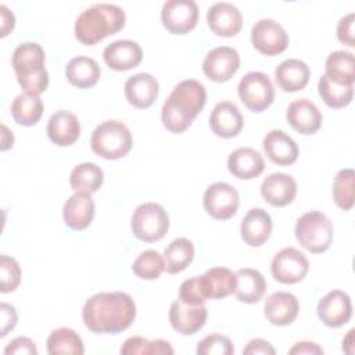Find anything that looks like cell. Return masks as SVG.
Instances as JSON below:
<instances>
[{
	"mask_svg": "<svg viewBox=\"0 0 355 355\" xmlns=\"http://www.w3.org/2000/svg\"><path fill=\"white\" fill-rule=\"evenodd\" d=\"M272 218L262 208H251L240 225L241 239L250 247L263 245L272 233Z\"/></svg>",
	"mask_w": 355,
	"mask_h": 355,
	"instance_id": "cell-27",
	"label": "cell"
},
{
	"mask_svg": "<svg viewBox=\"0 0 355 355\" xmlns=\"http://www.w3.org/2000/svg\"><path fill=\"white\" fill-rule=\"evenodd\" d=\"M11 115L18 125L33 126L43 115V101L39 96L21 93L11 103Z\"/></svg>",
	"mask_w": 355,
	"mask_h": 355,
	"instance_id": "cell-35",
	"label": "cell"
},
{
	"mask_svg": "<svg viewBox=\"0 0 355 355\" xmlns=\"http://www.w3.org/2000/svg\"><path fill=\"white\" fill-rule=\"evenodd\" d=\"M297 182L293 176L275 172L261 183V196L272 207H286L291 204L297 196Z\"/></svg>",
	"mask_w": 355,
	"mask_h": 355,
	"instance_id": "cell-20",
	"label": "cell"
},
{
	"mask_svg": "<svg viewBox=\"0 0 355 355\" xmlns=\"http://www.w3.org/2000/svg\"><path fill=\"white\" fill-rule=\"evenodd\" d=\"M83 352L85 347L80 336L69 327H58L47 337V354L50 355H82Z\"/></svg>",
	"mask_w": 355,
	"mask_h": 355,
	"instance_id": "cell-36",
	"label": "cell"
},
{
	"mask_svg": "<svg viewBox=\"0 0 355 355\" xmlns=\"http://www.w3.org/2000/svg\"><path fill=\"white\" fill-rule=\"evenodd\" d=\"M179 300L187 305H204L207 302L198 284V276H193L180 284Z\"/></svg>",
	"mask_w": 355,
	"mask_h": 355,
	"instance_id": "cell-43",
	"label": "cell"
},
{
	"mask_svg": "<svg viewBox=\"0 0 355 355\" xmlns=\"http://www.w3.org/2000/svg\"><path fill=\"white\" fill-rule=\"evenodd\" d=\"M0 315H1L0 337H6L15 327L18 322V315L15 308L7 302L0 304Z\"/></svg>",
	"mask_w": 355,
	"mask_h": 355,
	"instance_id": "cell-46",
	"label": "cell"
},
{
	"mask_svg": "<svg viewBox=\"0 0 355 355\" xmlns=\"http://www.w3.org/2000/svg\"><path fill=\"white\" fill-rule=\"evenodd\" d=\"M14 143V135L12 132L3 123L1 125V151L8 150L10 147H12Z\"/></svg>",
	"mask_w": 355,
	"mask_h": 355,
	"instance_id": "cell-50",
	"label": "cell"
},
{
	"mask_svg": "<svg viewBox=\"0 0 355 355\" xmlns=\"http://www.w3.org/2000/svg\"><path fill=\"white\" fill-rule=\"evenodd\" d=\"M207 22L211 32L216 36L233 37L241 31L243 15L234 4L218 1L208 8Z\"/></svg>",
	"mask_w": 355,
	"mask_h": 355,
	"instance_id": "cell-16",
	"label": "cell"
},
{
	"mask_svg": "<svg viewBox=\"0 0 355 355\" xmlns=\"http://www.w3.org/2000/svg\"><path fill=\"white\" fill-rule=\"evenodd\" d=\"M266 157L276 165H291L297 161L300 150L295 140L280 129H272L262 141Z\"/></svg>",
	"mask_w": 355,
	"mask_h": 355,
	"instance_id": "cell-24",
	"label": "cell"
},
{
	"mask_svg": "<svg viewBox=\"0 0 355 355\" xmlns=\"http://www.w3.org/2000/svg\"><path fill=\"white\" fill-rule=\"evenodd\" d=\"M202 202L204 209L211 218L227 220L237 214L240 197L232 184L226 182H216L205 189Z\"/></svg>",
	"mask_w": 355,
	"mask_h": 355,
	"instance_id": "cell-9",
	"label": "cell"
},
{
	"mask_svg": "<svg viewBox=\"0 0 355 355\" xmlns=\"http://www.w3.org/2000/svg\"><path fill=\"white\" fill-rule=\"evenodd\" d=\"M243 115L239 107L232 101L218 103L209 115L211 130L222 139L236 137L243 129Z\"/></svg>",
	"mask_w": 355,
	"mask_h": 355,
	"instance_id": "cell-19",
	"label": "cell"
},
{
	"mask_svg": "<svg viewBox=\"0 0 355 355\" xmlns=\"http://www.w3.org/2000/svg\"><path fill=\"white\" fill-rule=\"evenodd\" d=\"M240 68V54L229 46H219L208 51L202 62V72L216 83L227 82Z\"/></svg>",
	"mask_w": 355,
	"mask_h": 355,
	"instance_id": "cell-13",
	"label": "cell"
},
{
	"mask_svg": "<svg viewBox=\"0 0 355 355\" xmlns=\"http://www.w3.org/2000/svg\"><path fill=\"white\" fill-rule=\"evenodd\" d=\"M46 132L55 146H72L80 136V122L71 111L60 110L49 118Z\"/></svg>",
	"mask_w": 355,
	"mask_h": 355,
	"instance_id": "cell-25",
	"label": "cell"
},
{
	"mask_svg": "<svg viewBox=\"0 0 355 355\" xmlns=\"http://www.w3.org/2000/svg\"><path fill=\"white\" fill-rule=\"evenodd\" d=\"M132 270L143 280H155L164 270L162 255L155 250H146L133 261Z\"/></svg>",
	"mask_w": 355,
	"mask_h": 355,
	"instance_id": "cell-40",
	"label": "cell"
},
{
	"mask_svg": "<svg viewBox=\"0 0 355 355\" xmlns=\"http://www.w3.org/2000/svg\"><path fill=\"white\" fill-rule=\"evenodd\" d=\"M241 103L252 112H262L275 100V87L270 78L259 71L245 73L237 86Z\"/></svg>",
	"mask_w": 355,
	"mask_h": 355,
	"instance_id": "cell-8",
	"label": "cell"
},
{
	"mask_svg": "<svg viewBox=\"0 0 355 355\" xmlns=\"http://www.w3.org/2000/svg\"><path fill=\"white\" fill-rule=\"evenodd\" d=\"M0 29L1 37H6L15 26V17L12 14V11L6 6V4H0Z\"/></svg>",
	"mask_w": 355,
	"mask_h": 355,
	"instance_id": "cell-48",
	"label": "cell"
},
{
	"mask_svg": "<svg viewBox=\"0 0 355 355\" xmlns=\"http://www.w3.org/2000/svg\"><path fill=\"white\" fill-rule=\"evenodd\" d=\"M243 354L248 355H257V354H276V349L272 347V344L263 338H252L251 341H248V344L244 347Z\"/></svg>",
	"mask_w": 355,
	"mask_h": 355,
	"instance_id": "cell-47",
	"label": "cell"
},
{
	"mask_svg": "<svg viewBox=\"0 0 355 355\" xmlns=\"http://www.w3.org/2000/svg\"><path fill=\"white\" fill-rule=\"evenodd\" d=\"M318 316L327 327H341L352 318V302L347 293L331 290L318 302Z\"/></svg>",
	"mask_w": 355,
	"mask_h": 355,
	"instance_id": "cell-14",
	"label": "cell"
},
{
	"mask_svg": "<svg viewBox=\"0 0 355 355\" xmlns=\"http://www.w3.org/2000/svg\"><path fill=\"white\" fill-rule=\"evenodd\" d=\"M162 25L173 35L193 31L198 21V6L193 0H169L161 10Z\"/></svg>",
	"mask_w": 355,
	"mask_h": 355,
	"instance_id": "cell-11",
	"label": "cell"
},
{
	"mask_svg": "<svg viewBox=\"0 0 355 355\" xmlns=\"http://www.w3.org/2000/svg\"><path fill=\"white\" fill-rule=\"evenodd\" d=\"M125 11L116 4L98 3L83 10L75 21V37L85 46H93L123 29Z\"/></svg>",
	"mask_w": 355,
	"mask_h": 355,
	"instance_id": "cell-3",
	"label": "cell"
},
{
	"mask_svg": "<svg viewBox=\"0 0 355 355\" xmlns=\"http://www.w3.org/2000/svg\"><path fill=\"white\" fill-rule=\"evenodd\" d=\"M104 180L103 169L94 162H82L76 165L69 175V184L75 193H96Z\"/></svg>",
	"mask_w": 355,
	"mask_h": 355,
	"instance_id": "cell-34",
	"label": "cell"
},
{
	"mask_svg": "<svg viewBox=\"0 0 355 355\" xmlns=\"http://www.w3.org/2000/svg\"><path fill=\"white\" fill-rule=\"evenodd\" d=\"M227 169L237 179L251 180L263 172L265 161L259 151L251 147H240L230 153Z\"/></svg>",
	"mask_w": 355,
	"mask_h": 355,
	"instance_id": "cell-28",
	"label": "cell"
},
{
	"mask_svg": "<svg viewBox=\"0 0 355 355\" xmlns=\"http://www.w3.org/2000/svg\"><path fill=\"white\" fill-rule=\"evenodd\" d=\"M164 270L176 275L184 270L194 259V244L186 237H178L164 250Z\"/></svg>",
	"mask_w": 355,
	"mask_h": 355,
	"instance_id": "cell-33",
	"label": "cell"
},
{
	"mask_svg": "<svg viewBox=\"0 0 355 355\" xmlns=\"http://www.w3.org/2000/svg\"><path fill=\"white\" fill-rule=\"evenodd\" d=\"M44 50L35 42H25L12 53V67L24 93L42 94L49 86V72L44 68Z\"/></svg>",
	"mask_w": 355,
	"mask_h": 355,
	"instance_id": "cell-4",
	"label": "cell"
},
{
	"mask_svg": "<svg viewBox=\"0 0 355 355\" xmlns=\"http://www.w3.org/2000/svg\"><path fill=\"white\" fill-rule=\"evenodd\" d=\"M309 261L304 252L294 247L280 250L272 259L270 272L275 280L282 284H295L306 276Z\"/></svg>",
	"mask_w": 355,
	"mask_h": 355,
	"instance_id": "cell-10",
	"label": "cell"
},
{
	"mask_svg": "<svg viewBox=\"0 0 355 355\" xmlns=\"http://www.w3.org/2000/svg\"><path fill=\"white\" fill-rule=\"evenodd\" d=\"M207 318L208 311L204 305H187L180 300H175L169 308V323L182 336H193L200 331Z\"/></svg>",
	"mask_w": 355,
	"mask_h": 355,
	"instance_id": "cell-15",
	"label": "cell"
},
{
	"mask_svg": "<svg viewBox=\"0 0 355 355\" xmlns=\"http://www.w3.org/2000/svg\"><path fill=\"white\" fill-rule=\"evenodd\" d=\"M236 272H232L227 268L216 266L208 269L204 275L198 276V284L204 298L208 300H220L234 294L236 290Z\"/></svg>",
	"mask_w": 355,
	"mask_h": 355,
	"instance_id": "cell-23",
	"label": "cell"
},
{
	"mask_svg": "<svg viewBox=\"0 0 355 355\" xmlns=\"http://www.w3.org/2000/svg\"><path fill=\"white\" fill-rule=\"evenodd\" d=\"M355 172L352 168L340 169L333 180V200L343 211H349L355 204Z\"/></svg>",
	"mask_w": 355,
	"mask_h": 355,
	"instance_id": "cell-38",
	"label": "cell"
},
{
	"mask_svg": "<svg viewBox=\"0 0 355 355\" xmlns=\"http://www.w3.org/2000/svg\"><path fill=\"white\" fill-rule=\"evenodd\" d=\"M205 103L207 90L202 83L194 79L179 82L162 105L161 121L164 128L171 133H183L202 111Z\"/></svg>",
	"mask_w": 355,
	"mask_h": 355,
	"instance_id": "cell-2",
	"label": "cell"
},
{
	"mask_svg": "<svg viewBox=\"0 0 355 355\" xmlns=\"http://www.w3.org/2000/svg\"><path fill=\"white\" fill-rule=\"evenodd\" d=\"M311 78L309 67L298 60V58H288L282 61L275 69V79L277 86L283 92H298L302 90Z\"/></svg>",
	"mask_w": 355,
	"mask_h": 355,
	"instance_id": "cell-29",
	"label": "cell"
},
{
	"mask_svg": "<svg viewBox=\"0 0 355 355\" xmlns=\"http://www.w3.org/2000/svg\"><path fill=\"white\" fill-rule=\"evenodd\" d=\"M298 243L312 254L327 251L334 239L331 220L320 211H309L301 215L294 229Z\"/></svg>",
	"mask_w": 355,
	"mask_h": 355,
	"instance_id": "cell-6",
	"label": "cell"
},
{
	"mask_svg": "<svg viewBox=\"0 0 355 355\" xmlns=\"http://www.w3.org/2000/svg\"><path fill=\"white\" fill-rule=\"evenodd\" d=\"M196 352L198 355H232L234 352V347L229 337L214 333L198 341Z\"/></svg>",
	"mask_w": 355,
	"mask_h": 355,
	"instance_id": "cell-41",
	"label": "cell"
},
{
	"mask_svg": "<svg viewBox=\"0 0 355 355\" xmlns=\"http://www.w3.org/2000/svg\"><path fill=\"white\" fill-rule=\"evenodd\" d=\"M132 133L129 128L116 119H107L96 126L90 137L93 153L104 159H119L132 148Z\"/></svg>",
	"mask_w": 355,
	"mask_h": 355,
	"instance_id": "cell-5",
	"label": "cell"
},
{
	"mask_svg": "<svg viewBox=\"0 0 355 355\" xmlns=\"http://www.w3.org/2000/svg\"><path fill=\"white\" fill-rule=\"evenodd\" d=\"M0 279H1V293L14 291L21 283V268L15 258L8 255L0 257Z\"/></svg>",
	"mask_w": 355,
	"mask_h": 355,
	"instance_id": "cell-42",
	"label": "cell"
},
{
	"mask_svg": "<svg viewBox=\"0 0 355 355\" xmlns=\"http://www.w3.org/2000/svg\"><path fill=\"white\" fill-rule=\"evenodd\" d=\"M324 75L334 83L354 86L355 82V58L351 51L337 50L326 58Z\"/></svg>",
	"mask_w": 355,
	"mask_h": 355,
	"instance_id": "cell-32",
	"label": "cell"
},
{
	"mask_svg": "<svg viewBox=\"0 0 355 355\" xmlns=\"http://www.w3.org/2000/svg\"><path fill=\"white\" fill-rule=\"evenodd\" d=\"M158 80L146 72L136 73L125 82L123 93L130 105L139 110H146L154 104L158 97Z\"/></svg>",
	"mask_w": 355,
	"mask_h": 355,
	"instance_id": "cell-21",
	"label": "cell"
},
{
	"mask_svg": "<svg viewBox=\"0 0 355 355\" xmlns=\"http://www.w3.org/2000/svg\"><path fill=\"white\" fill-rule=\"evenodd\" d=\"M354 18H355V14L349 12V14L344 15L337 24V39L348 47L355 46V42H354Z\"/></svg>",
	"mask_w": 355,
	"mask_h": 355,
	"instance_id": "cell-44",
	"label": "cell"
},
{
	"mask_svg": "<svg viewBox=\"0 0 355 355\" xmlns=\"http://www.w3.org/2000/svg\"><path fill=\"white\" fill-rule=\"evenodd\" d=\"M123 355H172L173 348L165 340H147L141 336H132L121 347Z\"/></svg>",
	"mask_w": 355,
	"mask_h": 355,
	"instance_id": "cell-39",
	"label": "cell"
},
{
	"mask_svg": "<svg viewBox=\"0 0 355 355\" xmlns=\"http://www.w3.org/2000/svg\"><path fill=\"white\" fill-rule=\"evenodd\" d=\"M286 119L290 126L301 135L316 133L323 122L322 112L308 98H298L288 104L286 111Z\"/></svg>",
	"mask_w": 355,
	"mask_h": 355,
	"instance_id": "cell-17",
	"label": "cell"
},
{
	"mask_svg": "<svg viewBox=\"0 0 355 355\" xmlns=\"http://www.w3.org/2000/svg\"><path fill=\"white\" fill-rule=\"evenodd\" d=\"M318 93L327 107L340 110L352 101L354 86L337 85L323 73L318 82Z\"/></svg>",
	"mask_w": 355,
	"mask_h": 355,
	"instance_id": "cell-37",
	"label": "cell"
},
{
	"mask_svg": "<svg viewBox=\"0 0 355 355\" xmlns=\"http://www.w3.org/2000/svg\"><path fill=\"white\" fill-rule=\"evenodd\" d=\"M101 75V69L96 60L85 55L73 57L65 67L68 82L78 89H89L94 86Z\"/></svg>",
	"mask_w": 355,
	"mask_h": 355,
	"instance_id": "cell-31",
	"label": "cell"
},
{
	"mask_svg": "<svg viewBox=\"0 0 355 355\" xmlns=\"http://www.w3.org/2000/svg\"><path fill=\"white\" fill-rule=\"evenodd\" d=\"M252 46L265 55H277L288 46L286 29L270 18H262L251 28Z\"/></svg>",
	"mask_w": 355,
	"mask_h": 355,
	"instance_id": "cell-12",
	"label": "cell"
},
{
	"mask_svg": "<svg viewBox=\"0 0 355 355\" xmlns=\"http://www.w3.org/2000/svg\"><path fill=\"white\" fill-rule=\"evenodd\" d=\"M135 318V301L122 291L97 293L87 298L82 309L85 326L97 334L121 333L133 323Z\"/></svg>",
	"mask_w": 355,
	"mask_h": 355,
	"instance_id": "cell-1",
	"label": "cell"
},
{
	"mask_svg": "<svg viewBox=\"0 0 355 355\" xmlns=\"http://www.w3.org/2000/svg\"><path fill=\"white\" fill-rule=\"evenodd\" d=\"M298 298L288 291H276L265 300L263 313L273 326H288L298 316Z\"/></svg>",
	"mask_w": 355,
	"mask_h": 355,
	"instance_id": "cell-22",
	"label": "cell"
},
{
	"mask_svg": "<svg viewBox=\"0 0 355 355\" xmlns=\"http://www.w3.org/2000/svg\"><path fill=\"white\" fill-rule=\"evenodd\" d=\"M103 58L105 64L114 71H129L141 62L143 50L137 42L121 39L110 43L104 49Z\"/></svg>",
	"mask_w": 355,
	"mask_h": 355,
	"instance_id": "cell-18",
	"label": "cell"
},
{
	"mask_svg": "<svg viewBox=\"0 0 355 355\" xmlns=\"http://www.w3.org/2000/svg\"><path fill=\"white\" fill-rule=\"evenodd\" d=\"M288 354H291V355H294V354H297V355H301V354H323V349L316 343L300 341L288 349Z\"/></svg>",
	"mask_w": 355,
	"mask_h": 355,
	"instance_id": "cell-49",
	"label": "cell"
},
{
	"mask_svg": "<svg viewBox=\"0 0 355 355\" xmlns=\"http://www.w3.org/2000/svg\"><path fill=\"white\" fill-rule=\"evenodd\" d=\"M94 211L96 207L92 194L75 193L64 204V223L72 230H85L93 222Z\"/></svg>",
	"mask_w": 355,
	"mask_h": 355,
	"instance_id": "cell-26",
	"label": "cell"
},
{
	"mask_svg": "<svg viewBox=\"0 0 355 355\" xmlns=\"http://www.w3.org/2000/svg\"><path fill=\"white\" fill-rule=\"evenodd\" d=\"M130 229L133 236L141 241H158L169 230L168 212L157 202L140 204L132 214Z\"/></svg>",
	"mask_w": 355,
	"mask_h": 355,
	"instance_id": "cell-7",
	"label": "cell"
},
{
	"mask_svg": "<svg viewBox=\"0 0 355 355\" xmlns=\"http://www.w3.org/2000/svg\"><path fill=\"white\" fill-rule=\"evenodd\" d=\"M237 283L234 295L240 302L255 304L259 302L268 288L262 273L252 268H243L236 272Z\"/></svg>",
	"mask_w": 355,
	"mask_h": 355,
	"instance_id": "cell-30",
	"label": "cell"
},
{
	"mask_svg": "<svg viewBox=\"0 0 355 355\" xmlns=\"http://www.w3.org/2000/svg\"><path fill=\"white\" fill-rule=\"evenodd\" d=\"M343 349L348 354L354 352V329H351L347 334V337L343 340Z\"/></svg>",
	"mask_w": 355,
	"mask_h": 355,
	"instance_id": "cell-51",
	"label": "cell"
},
{
	"mask_svg": "<svg viewBox=\"0 0 355 355\" xmlns=\"http://www.w3.org/2000/svg\"><path fill=\"white\" fill-rule=\"evenodd\" d=\"M4 354L6 355H11V354H29V355H37V348L35 345V343L25 336H18L15 338H12L7 347L4 348Z\"/></svg>",
	"mask_w": 355,
	"mask_h": 355,
	"instance_id": "cell-45",
	"label": "cell"
}]
</instances>
